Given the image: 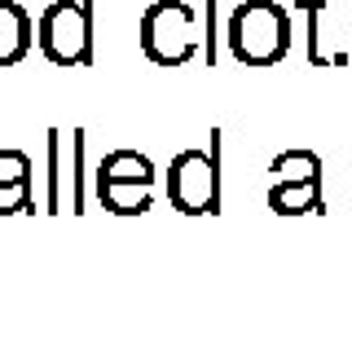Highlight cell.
Returning <instances> with one entry per match:
<instances>
[{"instance_id":"6da1fadb","label":"cell","mask_w":352,"mask_h":339,"mask_svg":"<svg viewBox=\"0 0 352 339\" xmlns=\"http://www.w3.org/2000/svg\"><path fill=\"white\" fill-rule=\"evenodd\" d=\"M229 49L247 67H273L291 49V18L278 0H247L229 18Z\"/></svg>"},{"instance_id":"7a4b0ae2","label":"cell","mask_w":352,"mask_h":339,"mask_svg":"<svg viewBox=\"0 0 352 339\" xmlns=\"http://www.w3.org/2000/svg\"><path fill=\"white\" fill-rule=\"evenodd\" d=\"M40 53L58 67L93 62V18L84 0H53L40 14Z\"/></svg>"},{"instance_id":"ba28073f","label":"cell","mask_w":352,"mask_h":339,"mask_svg":"<svg viewBox=\"0 0 352 339\" xmlns=\"http://www.w3.org/2000/svg\"><path fill=\"white\" fill-rule=\"evenodd\" d=\"M27 159H14V172H5L0 177V216H9V212H22L27 207Z\"/></svg>"},{"instance_id":"277c9868","label":"cell","mask_w":352,"mask_h":339,"mask_svg":"<svg viewBox=\"0 0 352 339\" xmlns=\"http://www.w3.org/2000/svg\"><path fill=\"white\" fill-rule=\"evenodd\" d=\"M150 159L146 155H132V150H119V155H110L102 163V199L110 212L119 216H137V212H150Z\"/></svg>"},{"instance_id":"3957f363","label":"cell","mask_w":352,"mask_h":339,"mask_svg":"<svg viewBox=\"0 0 352 339\" xmlns=\"http://www.w3.org/2000/svg\"><path fill=\"white\" fill-rule=\"evenodd\" d=\"M141 49L159 67H181L194 58V14L181 0H154L141 18Z\"/></svg>"},{"instance_id":"5b68a950","label":"cell","mask_w":352,"mask_h":339,"mask_svg":"<svg viewBox=\"0 0 352 339\" xmlns=\"http://www.w3.org/2000/svg\"><path fill=\"white\" fill-rule=\"evenodd\" d=\"M168 194L185 216H203L216 212L220 203V177H216V159L207 150H185L181 159H172L168 168Z\"/></svg>"},{"instance_id":"52a82bcc","label":"cell","mask_w":352,"mask_h":339,"mask_svg":"<svg viewBox=\"0 0 352 339\" xmlns=\"http://www.w3.org/2000/svg\"><path fill=\"white\" fill-rule=\"evenodd\" d=\"M31 53V14L14 0H0V67H14Z\"/></svg>"},{"instance_id":"8992f818","label":"cell","mask_w":352,"mask_h":339,"mask_svg":"<svg viewBox=\"0 0 352 339\" xmlns=\"http://www.w3.org/2000/svg\"><path fill=\"white\" fill-rule=\"evenodd\" d=\"M273 172H278V181L269 190V207L278 216H300V212L322 207V163H317V155L304 159V172H291V163L282 155L273 163Z\"/></svg>"}]
</instances>
